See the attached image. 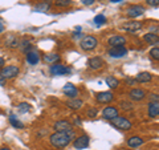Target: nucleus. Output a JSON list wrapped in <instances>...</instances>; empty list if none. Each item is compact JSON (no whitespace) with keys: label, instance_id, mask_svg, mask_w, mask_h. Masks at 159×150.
<instances>
[{"label":"nucleus","instance_id":"f257e3e1","mask_svg":"<svg viewBox=\"0 0 159 150\" xmlns=\"http://www.w3.org/2000/svg\"><path fill=\"white\" fill-rule=\"evenodd\" d=\"M76 137L77 136H76L74 129H72L69 132H54L49 136V143L56 149H64L70 142H73V139Z\"/></svg>","mask_w":159,"mask_h":150},{"label":"nucleus","instance_id":"f03ea898","mask_svg":"<svg viewBox=\"0 0 159 150\" xmlns=\"http://www.w3.org/2000/svg\"><path fill=\"white\" fill-rule=\"evenodd\" d=\"M110 124L114 128H117L118 130H123V132H127L133 128V124L126 117H122V116H117L116 118L110 120Z\"/></svg>","mask_w":159,"mask_h":150},{"label":"nucleus","instance_id":"7ed1b4c3","mask_svg":"<svg viewBox=\"0 0 159 150\" xmlns=\"http://www.w3.org/2000/svg\"><path fill=\"white\" fill-rule=\"evenodd\" d=\"M97 45H98V40H97L96 36H92V35L85 36L81 41H80V47H81V49L85 51V52L94 51V49L97 48Z\"/></svg>","mask_w":159,"mask_h":150},{"label":"nucleus","instance_id":"20e7f679","mask_svg":"<svg viewBox=\"0 0 159 150\" xmlns=\"http://www.w3.org/2000/svg\"><path fill=\"white\" fill-rule=\"evenodd\" d=\"M19 73H20V68L17 65H6L4 68L0 69V74L6 80H12L17 77Z\"/></svg>","mask_w":159,"mask_h":150},{"label":"nucleus","instance_id":"39448f33","mask_svg":"<svg viewBox=\"0 0 159 150\" xmlns=\"http://www.w3.org/2000/svg\"><path fill=\"white\" fill-rule=\"evenodd\" d=\"M49 71H51L52 76H64V74L70 73L72 69L68 68V67H65V65H62V64H58V63H57V64H53Z\"/></svg>","mask_w":159,"mask_h":150},{"label":"nucleus","instance_id":"423d86ee","mask_svg":"<svg viewBox=\"0 0 159 150\" xmlns=\"http://www.w3.org/2000/svg\"><path fill=\"white\" fill-rule=\"evenodd\" d=\"M143 24L141 21H137V20H129V21L123 23L121 26L122 31H126V32H137L142 28Z\"/></svg>","mask_w":159,"mask_h":150},{"label":"nucleus","instance_id":"0eeeda50","mask_svg":"<svg viewBox=\"0 0 159 150\" xmlns=\"http://www.w3.org/2000/svg\"><path fill=\"white\" fill-rule=\"evenodd\" d=\"M89 142H90V138L86 134H82L80 137H76L73 139V146L76 148L77 150H82V149H86L89 146Z\"/></svg>","mask_w":159,"mask_h":150},{"label":"nucleus","instance_id":"6e6552de","mask_svg":"<svg viewBox=\"0 0 159 150\" xmlns=\"http://www.w3.org/2000/svg\"><path fill=\"white\" fill-rule=\"evenodd\" d=\"M54 132H69L73 129L72 122H69V120H58L53 124Z\"/></svg>","mask_w":159,"mask_h":150},{"label":"nucleus","instance_id":"1a4fd4ad","mask_svg":"<svg viewBox=\"0 0 159 150\" xmlns=\"http://www.w3.org/2000/svg\"><path fill=\"white\" fill-rule=\"evenodd\" d=\"M146 12V8L143 7V6H130L127 9H126V15L129 17H131V19H134V17H138V16H142L143 13Z\"/></svg>","mask_w":159,"mask_h":150},{"label":"nucleus","instance_id":"9d476101","mask_svg":"<svg viewBox=\"0 0 159 150\" xmlns=\"http://www.w3.org/2000/svg\"><path fill=\"white\" fill-rule=\"evenodd\" d=\"M107 53H109V56L113 59H121L127 54V49L125 47H111Z\"/></svg>","mask_w":159,"mask_h":150},{"label":"nucleus","instance_id":"9b49d317","mask_svg":"<svg viewBox=\"0 0 159 150\" xmlns=\"http://www.w3.org/2000/svg\"><path fill=\"white\" fill-rule=\"evenodd\" d=\"M103 64H105V61H103L102 57L99 56H94V57H90L88 60V67L92 69V71H98V69H101L103 67Z\"/></svg>","mask_w":159,"mask_h":150},{"label":"nucleus","instance_id":"f8f14e48","mask_svg":"<svg viewBox=\"0 0 159 150\" xmlns=\"http://www.w3.org/2000/svg\"><path fill=\"white\" fill-rule=\"evenodd\" d=\"M118 114H119V110L116 106H106V108H103V110H102V117L105 120H107V121L116 118Z\"/></svg>","mask_w":159,"mask_h":150},{"label":"nucleus","instance_id":"ddd939ff","mask_svg":"<svg viewBox=\"0 0 159 150\" xmlns=\"http://www.w3.org/2000/svg\"><path fill=\"white\" fill-rule=\"evenodd\" d=\"M96 100L99 104H109L114 100L113 92H99L96 94Z\"/></svg>","mask_w":159,"mask_h":150},{"label":"nucleus","instance_id":"4468645a","mask_svg":"<svg viewBox=\"0 0 159 150\" xmlns=\"http://www.w3.org/2000/svg\"><path fill=\"white\" fill-rule=\"evenodd\" d=\"M62 92L69 98H77V96H78V89L74 87L73 84H70V82L65 84V87L62 88Z\"/></svg>","mask_w":159,"mask_h":150},{"label":"nucleus","instance_id":"2eb2a0df","mask_svg":"<svg viewBox=\"0 0 159 150\" xmlns=\"http://www.w3.org/2000/svg\"><path fill=\"white\" fill-rule=\"evenodd\" d=\"M129 97L133 101H142L143 98L146 97V92L143 89H139V88H134L129 92Z\"/></svg>","mask_w":159,"mask_h":150},{"label":"nucleus","instance_id":"dca6fc26","mask_svg":"<svg viewBox=\"0 0 159 150\" xmlns=\"http://www.w3.org/2000/svg\"><path fill=\"white\" fill-rule=\"evenodd\" d=\"M107 44L110 47H125L126 44V37L121 36V35H116V36H111L107 40Z\"/></svg>","mask_w":159,"mask_h":150},{"label":"nucleus","instance_id":"f3484780","mask_svg":"<svg viewBox=\"0 0 159 150\" xmlns=\"http://www.w3.org/2000/svg\"><path fill=\"white\" fill-rule=\"evenodd\" d=\"M60 60H61V56L56 52H51V53H47L43 56V61L47 64H57V63H60Z\"/></svg>","mask_w":159,"mask_h":150},{"label":"nucleus","instance_id":"a211bd4d","mask_svg":"<svg viewBox=\"0 0 159 150\" xmlns=\"http://www.w3.org/2000/svg\"><path fill=\"white\" fill-rule=\"evenodd\" d=\"M25 60L29 65H37L40 63V54L36 51H31L25 54Z\"/></svg>","mask_w":159,"mask_h":150},{"label":"nucleus","instance_id":"6ab92c4d","mask_svg":"<svg viewBox=\"0 0 159 150\" xmlns=\"http://www.w3.org/2000/svg\"><path fill=\"white\" fill-rule=\"evenodd\" d=\"M19 44H20V40L15 36V35H9V36H7V39L4 40V45H6L7 48H9V49L17 48Z\"/></svg>","mask_w":159,"mask_h":150},{"label":"nucleus","instance_id":"aec40b11","mask_svg":"<svg viewBox=\"0 0 159 150\" xmlns=\"http://www.w3.org/2000/svg\"><path fill=\"white\" fill-rule=\"evenodd\" d=\"M84 105V101L81 98H70L66 101V106L72 110H80Z\"/></svg>","mask_w":159,"mask_h":150},{"label":"nucleus","instance_id":"412c9836","mask_svg":"<svg viewBox=\"0 0 159 150\" xmlns=\"http://www.w3.org/2000/svg\"><path fill=\"white\" fill-rule=\"evenodd\" d=\"M135 82H139V84H146V82H150L151 80H152V76H151V73H148V72H141V73H138L137 76H135Z\"/></svg>","mask_w":159,"mask_h":150},{"label":"nucleus","instance_id":"4be33fe9","mask_svg":"<svg viewBox=\"0 0 159 150\" xmlns=\"http://www.w3.org/2000/svg\"><path fill=\"white\" fill-rule=\"evenodd\" d=\"M147 114H148V117H151V118L159 116V104H157V102H150L148 104Z\"/></svg>","mask_w":159,"mask_h":150},{"label":"nucleus","instance_id":"5701e85b","mask_svg":"<svg viewBox=\"0 0 159 150\" xmlns=\"http://www.w3.org/2000/svg\"><path fill=\"white\" fill-rule=\"evenodd\" d=\"M52 3L51 0H43V2H40L36 7H34V11L36 12H47L49 8H51Z\"/></svg>","mask_w":159,"mask_h":150},{"label":"nucleus","instance_id":"b1692460","mask_svg":"<svg viewBox=\"0 0 159 150\" xmlns=\"http://www.w3.org/2000/svg\"><path fill=\"white\" fill-rule=\"evenodd\" d=\"M127 145L130 148H139L143 145V138H141L139 136H133L127 139Z\"/></svg>","mask_w":159,"mask_h":150},{"label":"nucleus","instance_id":"393cba45","mask_svg":"<svg viewBox=\"0 0 159 150\" xmlns=\"http://www.w3.org/2000/svg\"><path fill=\"white\" fill-rule=\"evenodd\" d=\"M143 40L147 43V44H159V36L157 33H146L145 36H143Z\"/></svg>","mask_w":159,"mask_h":150},{"label":"nucleus","instance_id":"a878e982","mask_svg":"<svg viewBox=\"0 0 159 150\" xmlns=\"http://www.w3.org/2000/svg\"><path fill=\"white\" fill-rule=\"evenodd\" d=\"M9 124H11L15 129H24V124L20 121L15 114H9Z\"/></svg>","mask_w":159,"mask_h":150},{"label":"nucleus","instance_id":"bb28decb","mask_svg":"<svg viewBox=\"0 0 159 150\" xmlns=\"http://www.w3.org/2000/svg\"><path fill=\"white\" fill-rule=\"evenodd\" d=\"M19 47L21 48V51L25 53V54H27L28 52H31V51H32V44L29 43V40H23V41H20Z\"/></svg>","mask_w":159,"mask_h":150},{"label":"nucleus","instance_id":"cd10ccee","mask_svg":"<svg viewBox=\"0 0 159 150\" xmlns=\"http://www.w3.org/2000/svg\"><path fill=\"white\" fill-rule=\"evenodd\" d=\"M105 81H106V85L110 89H117L119 87V80H117L116 77H107Z\"/></svg>","mask_w":159,"mask_h":150},{"label":"nucleus","instance_id":"c85d7f7f","mask_svg":"<svg viewBox=\"0 0 159 150\" xmlns=\"http://www.w3.org/2000/svg\"><path fill=\"white\" fill-rule=\"evenodd\" d=\"M29 110H31V105L27 104V102H20V104L17 105V112H19V113L25 114V113H28Z\"/></svg>","mask_w":159,"mask_h":150},{"label":"nucleus","instance_id":"c756f323","mask_svg":"<svg viewBox=\"0 0 159 150\" xmlns=\"http://www.w3.org/2000/svg\"><path fill=\"white\" fill-rule=\"evenodd\" d=\"M93 21L96 23L97 27H99V26H103V24H106L107 23V19H106L105 15H97V16L94 17Z\"/></svg>","mask_w":159,"mask_h":150},{"label":"nucleus","instance_id":"7c9ffc66","mask_svg":"<svg viewBox=\"0 0 159 150\" xmlns=\"http://www.w3.org/2000/svg\"><path fill=\"white\" fill-rule=\"evenodd\" d=\"M72 4V0H54V6L58 8H66Z\"/></svg>","mask_w":159,"mask_h":150},{"label":"nucleus","instance_id":"2f4dec72","mask_svg":"<svg viewBox=\"0 0 159 150\" xmlns=\"http://www.w3.org/2000/svg\"><path fill=\"white\" fill-rule=\"evenodd\" d=\"M121 109L122 110H125V112H130V110H133V104L131 102H129V101H121Z\"/></svg>","mask_w":159,"mask_h":150},{"label":"nucleus","instance_id":"473e14b6","mask_svg":"<svg viewBox=\"0 0 159 150\" xmlns=\"http://www.w3.org/2000/svg\"><path fill=\"white\" fill-rule=\"evenodd\" d=\"M150 57L155 61H159V47H154L150 51Z\"/></svg>","mask_w":159,"mask_h":150},{"label":"nucleus","instance_id":"72a5a7b5","mask_svg":"<svg viewBox=\"0 0 159 150\" xmlns=\"http://www.w3.org/2000/svg\"><path fill=\"white\" fill-rule=\"evenodd\" d=\"M86 114H88V117L89 118H94V117H97V114H98V110H97V108H89L88 109V112H86Z\"/></svg>","mask_w":159,"mask_h":150},{"label":"nucleus","instance_id":"f704fd0d","mask_svg":"<svg viewBox=\"0 0 159 150\" xmlns=\"http://www.w3.org/2000/svg\"><path fill=\"white\" fill-rule=\"evenodd\" d=\"M148 98H150V102H157V104H159V94H158V93H151L150 96H148Z\"/></svg>","mask_w":159,"mask_h":150},{"label":"nucleus","instance_id":"c9c22d12","mask_svg":"<svg viewBox=\"0 0 159 150\" xmlns=\"http://www.w3.org/2000/svg\"><path fill=\"white\" fill-rule=\"evenodd\" d=\"M146 3L151 7H158L159 6V0H146Z\"/></svg>","mask_w":159,"mask_h":150},{"label":"nucleus","instance_id":"e433bc0d","mask_svg":"<svg viewBox=\"0 0 159 150\" xmlns=\"http://www.w3.org/2000/svg\"><path fill=\"white\" fill-rule=\"evenodd\" d=\"M94 2H96V0H81V3L84 4V6H93L94 4Z\"/></svg>","mask_w":159,"mask_h":150},{"label":"nucleus","instance_id":"4c0bfd02","mask_svg":"<svg viewBox=\"0 0 159 150\" xmlns=\"http://www.w3.org/2000/svg\"><path fill=\"white\" fill-rule=\"evenodd\" d=\"M74 120H73V121H74V124H76V126H81V125H82V122H81V120H80L78 117H73Z\"/></svg>","mask_w":159,"mask_h":150},{"label":"nucleus","instance_id":"58836bf2","mask_svg":"<svg viewBox=\"0 0 159 150\" xmlns=\"http://www.w3.org/2000/svg\"><path fill=\"white\" fill-rule=\"evenodd\" d=\"M6 84H7V80L4 78V77L2 76V74H0V85H2V87H4Z\"/></svg>","mask_w":159,"mask_h":150},{"label":"nucleus","instance_id":"ea45409f","mask_svg":"<svg viewBox=\"0 0 159 150\" xmlns=\"http://www.w3.org/2000/svg\"><path fill=\"white\" fill-rule=\"evenodd\" d=\"M4 67H6V60H4L2 56H0V69L4 68Z\"/></svg>","mask_w":159,"mask_h":150},{"label":"nucleus","instance_id":"a19ab883","mask_svg":"<svg viewBox=\"0 0 159 150\" xmlns=\"http://www.w3.org/2000/svg\"><path fill=\"white\" fill-rule=\"evenodd\" d=\"M126 84L134 85V84H135V80H134V78H126Z\"/></svg>","mask_w":159,"mask_h":150},{"label":"nucleus","instance_id":"79ce46f5","mask_svg":"<svg viewBox=\"0 0 159 150\" xmlns=\"http://www.w3.org/2000/svg\"><path fill=\"white\" fill-rule=\"evenodd\" d=\"M4 31V24L2 23V21H0V33H2Z\"/></svg>","mask_w":159,"mask_h":150},{"label":"nucleus","instance_id":"37998d69","mask_svg":"<svg viewBox=\"0 0 159 150\" xmlns=\"http://www.w3.org/2000/svg\"><path fill=\"white\" fill-rule=\"evenodd\" d=\"M111 3H121V2H123V0H110Z\"/></svg>","mask_w":159,"mask_h":150},{"label":"nucleus","instance_id":"c03bdc74","mask_svg":"<svg viewBox=\"0 0 159 150\" xmlns=\"http://www.w3.org/2000/svg\"><path fill=\"white\" fill-rule=\"evenodd\" d=\"M0 150H11V149H9L8 146H3V148H0Z\"/></svg>","mask_w":159,"mask_h":150}]
</instances>
